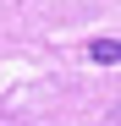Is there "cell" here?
Returning a JSON list of instances; mask_svg holds the SVG:
<instances>
[{
    "instance_id": "6da1fadb",
    "label": "cell",
    "mask_w": 121,
    "mask_h": 126,
    "mask_svg": "<svg viewBox=\"0 0 121 126\" xmlns=\"http://www.w3.org/2000/svg\"><path fill=\"white\" fill-rule=\"evenodd\" d=\"M88 55L99 60V66H116V60H121V44H116V38H94V44H88Z\"/></svg>"
}]
</instances>
